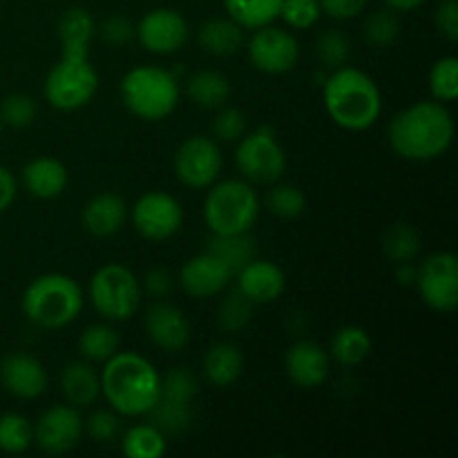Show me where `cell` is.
<instances>
[{"label": "cell", "mask_w": 458, "mask_h": 458, "mask_svg": "<svg viewBox=\"0 0 458 458\" xmlns=\"http://www.w3.org/2000/svg\"><path fill=\"white\" fill-rule=\"evenodd\" d=\"M146 334L155 347L165 353H179L191 343V322L179 307L170 302H155L146 311Z\"/></svg>", "instance_id": "obj_16"}, {"label": "cell", "mask_w": 458, "mask_h": 458, "mask_svg": "<svg viewBox=\"0 0 458 458\" xmlns=\"http://www.w3.org/2000/svg\"><path fill=\"white\" fill-rule=\"evenodd\" d=\"M316 54L322 65L329 70H338V67L347 65L349 56H352V40L344 31L327 30L318 36Z\"/></svg>", "instance_id": "obj_40"}, {"label": "cell", "mask_w": 458, "mask_h": 458, "mask_svg": "<svg viewBox=\"0 0 458 458\" xmlns=\"http://www.w3.org/2000/svg\"><path fill=\"white\" fill-rule=\"evenodd\" d=\"M322 9L318 0H282L280 16L293 30H309L318 22Z\"/></svg>", "instance_id": "obj_43"}, {"label": "cell", "mask_w": 458, "mask_h": 458, "mask_svg": "<svg viewBox=\"0 0 458 458\" xmlns=\"http://www.w3.org/2000/svg\"><path fill=\"white\" fill-rule=\"evenodd\" d=\"M186 92L195 106L204 110H219L231 98V81L215 70H199L188 79Z\"/></svg>", "instance_id": "obj_27"}, {"label": "cell", "mask_w": 458, "mask_h": 458, "mask_svg": "<svg viewBox=\"0 0 458 458\" xmlns=\"http://www.w3.org/2000/svg\"><path fill=\"white\" fill-rule=\"evenodd\" d=\"M143 289L152 295V298L161 300L170 293L173 289V276L165 268L155 267L143 276Z\"/></svg>", "instance_id": "obj_49"}, {"label": "cell", "mask_w": 458, "mask_h": 458, "mask_svg": "<svg viewBox=\"0 0 458 458\" xmlns=\"http://www.w3.org/2000/svg\"><path fill=\"white\" fill-rule=\"evenodd\" d=\"M0 383L12 396L34 401L47 389V371L43 362L30 353H7L0 360Z\"/></svg>", "instance_id": "obj_17"}, {"label": "cell", "mask_w": 458, "mask_h": 458, "mask_svg": "<svg viewBox=\"0 0 458 458\" xmlns=\"http://www.w3.org/2000/svg\"><path fill=\"white\" fill-rule=\"evenodd\" d=\"M165 450H168L165 434L150 420L134 425L123 437V454L128 458H161Z\"/></svg>", "instance_id": "obj_32"}, {"label": "cell", "mask_w": 458, "mask_h": 458, "mask_svg": "<svg viewBox=\"0 0 458 458\" xmlns=\"http://www.w3.org/2000/svg\"><path fill=\"white\" fill-rule=\"evenodd\" d=\"M36 114H38V107H36V101L30 94H9V97H4L3 106H0V121L9 128H27V125L34 123Z\"/></svg>", "instance_id": "obj_41"}, {"label": "cell", "mask_w": 458, "mask_h": 458, "mask_svg": "<svg viewBox=\"0 0 458 458\" xmlns=\"http://www.w3.org/2000/svg\"><path fill=\"white\" fill-rule=\"evenodd\" d=\"M383 3L387 4L389 9H394V12H414V9H419L425 0H383Z\"/></svg>", "instance_id": "obj_52"}, {"label": "cell", "mask_w": 458, "mask_h": 458, "mask_svg": "<svg viewBox=\"0 0 458 458\" xmlns=\"http://www.w3.org/2000/svg\"><path fill=\"white\" fill-rule=\"evenodd\" d=\"M398 34H401V22H398L396 12L389 7L371 12L362 25V36L371 47H389L398 38Z\"/></svg>", "instance_id": "obj_38"}, {"label": "cell", "mask_w": 458, "mask_h": 458, "mask_svg": "<svg viewBox=\"0 0 458 458\" xmlns=\"http://www.w3.org/2000/svg\"><path fill=\"white\" fill-rule=\"evenodd\" d=\"M322 101L331 121L352 132L371 128L383 110V98L376 81L362 70L347 65L327 76Z\"/></svg>", "instance_id": "obj_3"}, {"label": "cell", "mask_w": 458, "mask_h": 458, "mask_svg": "<svg viewBox=\"0 0 458 458\" xmlns=\"http://www.w3.org/2000/svg\"><path fill=\"white\" fill-rule=\"evenodd\" d=\"M387 137L403 159L432 161L445 155L454 141V119L445 103L419 101L394 114Z\"/></svg>", "instance_id": "obj_1"}, {"label": "cell", "mask_w": 458, "mask_h": 458, "mask_svg": "<svg viewBox=\"0 0 458 458\" xmlns=\"http://www.w3.org/2000/svg\"><path fill=\"white\" fill-rule=\"evenodd\" d=\"M286 376L302 389H316L329 378L331 356L322 344L313 340H298L284 356Z\"/></svg>", "instance_id": "obj_19"}, {"label": "cell", "mask_w": 458, "mask_h": 458, "mask_svg": "<svg viewBox=\"0 0 458 458\" xmlns=\"http://www.w3.org/2000/svg\"><path fill=\"white\" fill-rule=\"evenodd\" d=\"M121 335L114 327L103 325H89L88 329L81 334L79 338V352L88 362H107L116 352H119Z\"/></svg>", "instance_id": "obj_31"}, {"label": "cell", "mask_w": 458, "mask_h": 458, "mask_svg": "<svg viewBox=\"0 0 458 458\" xmlns=\"http://www.w3.org/2000/svg\"><path fill=\"white\" fill-rule=\"evenodd\" d=\"M16 192H18L16 177L12 174V170L0 165V213H4V210L13 204Z\"/></svg>", "instance_id": "obj_50"}, {"label": "cell", "mask_w": 458, "mask_h": 458, "mask_svg": "<svg viewBox=\"0 0 458 458\" xmlns=\"http://www.w3.org/2000/svg\"><path fill=\"white\" fill-rule=\"evenodd\" d=\"M320 9L335 21H349L365 12L369 0H318Z\"/></svg>", "instance_id": "obj_48"}, {"label": "cell", "mask_w": 458, "mask_h": 458, "mask_svg": "<svg viewBox=\"0 0 458 458\" xmlns=\"http://www.w3.org/2000/svg\"><path fill=\"white\" fill-rule=\"evenodd\" d=\"M235 165L242 177L250 183H271L280 182L286 170V152L277 141L276 132L268 125L244 134L237 143Z\"/></svg>", "instance_id": "obj_9"}, {"label": "cell", "mask_w": 458, "mask_h": 458, "mask_svg": "<svg viewBox=\"0 0 458 458\" xmlns=\"http://www.w3.org/2000/svg\"><path fill=\"white\" fill-rule=\"evenodd\" d=\"M0 130H3V121H0Z\"/></svg>", "instance_id": "obj_53"}, {"label": "cell", "mask_w": 458, "mask_h": 458, "mask_svg": "<svg viewBox=\"0 0 458 458\" xmlns=\"http://www.w3.org/2000/svg\"><path fill=\"white\" fill-rule=\"evenodd\" d=\"M197 40L210 56H233L244 45V27L237 25L233 18H210L199 27Z\"/></svg>", "instance_id": "obj_26"}, {"label": "cell", "mask_w": 458, "mask_h": 458, "mask_svg": "<svg viewBox=\"0 0 458 458\" xmlns=\"http://www.w3.org/2000/svg\"><path fill=\"white\" fill-rule=\"evenodd\" d=\"M89 300L110 322H125L141 304V282L121 264H106L89 280Z\"/></svg>", "instance_id": "obj_7"}, {"label": "cell", "mask_w": 458, "mask_h": 458, "mask_svg": "<svg viewBox=\"0 0 458 458\" xmlns=\"http://www.w3.org/2000/svg\"><path fill=\"white\" fill-rule=\"evenodd\" d=\"M58 387L72 407H88L101 396V376L89 362L76 360L63 367Z\"/></svg>", "instance_id": "obj_24"}, {"label": "cell", "mask_w": 458, "mask_h": 458, "mask_svg": "<svg viewBox=\"0 0 458 458\" xmlns=\"http://www.w3.org/2000/svg\"><path fill=\"white\" fill-rule=\"evenodd\" d=\"M98 76L89 56H61L45 79V98L56 110H79L97 94Z\"/></svg>", "instance_id": "obj_8"}, {"label": "cell", "mask_w": 458, "mask_h": 458, "mask_svg": "<svg viewBox=\"0 0 458 458\" xmlns=\"http://www.w3.org/2000/svg\"><path fill=\"white\" fill-rule=\"evenodd\" d=\"M249 58L255 70L264 74H286L300 58L298 38L289 30H280L271 22L255 30L249 40Z\"/></svg>", "instance_id": "obj_13"}, {"label": "cell", "mask_w": 458, "mask_h": 458, "mask_svg": "<svg viewBox=\"0 0 458 458\" xmlns=\"http://www.w3.org/2000/svg\"><path fill=\"white\" fill-rule=\"evenodd\" d=\"M383 253L396 264L414 262L420 253V237L416 228L403 222L392 224L383 233Z\"/></svg>", "instance_id": "obj_35"}, {"label": "cell", "mask_w": 458, "mask_h": 458, "mask_svg": "<svg viewBox=\"0 0 458 458\" xmlns=\"http://www.w3.org/2000/svg\"><path fill=\"white\" fill-rule=\"evenodd\" d=\"M253 307L255 304L242 293L240 289L228 291L222 298L217 309V325L224 334H240L253 320Z\"/></svg>", "instance_id": "obj_34"}, {"label": "cell", "mask_w": 458, "mask_h": 458, "mask_svg": "<svg viewBox=\"0 0 458 458\" xmlns=\"http://www.w3.org/2000/svg\"><path fill=\"white\" fill-rule=\"evenodd\" d=\"M429 92L434 101L450 103L458 97V58H438L429 70Z\"/></svg>", "instance_id": "obj_39"}, {"label": "cell", "mask_w": 458, "mask_h": 458, "mask_svg": "<svg viewBox=\"0 0 458 458\" xmlns=\"http://www.w3.org/2000/svg\"><path fill=\"white\" fill-rule=\"evenodd\" d=\"M67 179L70 174L65 164L54 157H38L22 168V186L38 199H54L61 195L67 186Z\"/></svg>", "instance_id": "obj_23"}, {"label": "cell", "mask_w": 458, "mask_h": 458, "mask_svg": "<svg viewBox=\"0 0 458 458\" xmlns=\"http://www.w3.org/2000/svg\"><path fill=\"white\" fill-rule=\"evenodd\" d=\"M206 250L215 258L222 259L224 267L237 276L242 268L255 259V244L249 233H235V235H213L206 244Z\"/></svg>", "instance_id": "obj_29"}, {"label": "cell", "mask_w": 458, "mask_h": 458, "mask_svg": "<svg viewBox=\"0 0 458 458\" xmlns=\"http://www.w3.org/2000/svg\"><path fill=\"white\" fill-rule=\"evenodd\" d=\"M101 394L119 416H148L161 396V376L148 358L116 352L103 362Z\"/></svg>", "instance_id": "obj_2"}, {"label": "cell", "mask_w": 458, "mask_h": 458, "mask_svg": "<svg viewBox=\"0 0 458 458\" xmlns=\"http://www.w3.org/2000/svg\"><path fill=\"white\" fill-rule=\"evenodd\" d=\"M396 280L403 286H414L416 282V264L414 262H401L396 267Z\"/></svg>", "instance_id": "obj_51"}, {"label": "cell", "mask_w": 458, "mask_h": 458, "mask_svg": "<svg viewBox=\"0 0 458 458\" xmlns=\"http://www.w3.org/2000/svg\"><path fill=\"white\" fill-rule=\"evenodd\" d=\"M137 38L148 52L174 54L188 40V22L177 9H150L137 25Z\"/></svg>", "instance_id": "obj_15"}, {"label": "cell", "mask_w": 458, "mask_h": 458, "mask_svg": "<svg viewBox=\"0 0 458 458\" xmlns=\"http://www.w3.org/2000/svg\"><path fill=\"white\" fill-rule=\"evenodd\" d=\"M197 392H199V385H197L195 374H191L183 367L170 369L161 378V398H170V401L179 403H195Z\"/></svg>", "instance_id": "obj_42"}, {"label": "cell", "mask_w": 458, "mask_h": 458, "mask_svg": "<svg viewBox=\"0 0 458 458\" xmlns=\"http://www.w3.org/2000/svg\"><path fill=\"white\" fill-rule=\"evenodd\" d=\"M224 157L217 143L204 134L188 137L174 155V173L188 188H210L222 173Z\"/></svg>", "instance_id": "obj_11"}, {"label": "cell", "mask_w": 458, "mask_h": 458, "mask_svg": "<svg viewBox=\"0 0 458 458\" xmlns=\"http://www.w3.org/2000/svg\"><path fill=\"white\" fill-rule=\"evenodd\" d=\"M231 271L224 267L222 259L204 250L183 264L179 271V284L191 298L204 300L224 293L226 286L231 284Z\"/></svg>", "instance_id": "obj_18"}, {"label": "cell", "mask_w": 458, "mask_h": 458, "mask_svg": "<svg viewBox=\"0 0 458 458\" xmlns=\"http://www.w3.org/2000/svg\"><path fill=\"white\" fill-rule=\"evenodd\" d=\"M132 224L139 235L146 240H168V237L177 235L182 228L183 208L168 192H146L132 206Z\"/></svg>", "instance_id": "obj_12"}, {"label": "cell", "mask_w": 458, "mask_h": 458, "mask_svg": "<svg viewBox=\"0 0 458 458\" xmlns=\"http://www.w3.org/2000/svg\"><path fill=\"white\" fill-rule=\"evenodd\" d=\"M34 443V425L16 411L0 416V450L4 454H22Z\"/></svg>", "instance_id": "obj_37"}, {"label": "cell", "mask_w": 458, "mask_h": 458, "mask_svg": "<svg viewBox=\"0 0 458 458\" xmlns=\"http://www.w3.org/2000/svg\"><path fill=\"white\" fill-rule=\"evenodd\" d=\"M85 429H88V434L97 443H110L114 441L116 434H119L121 420L119 416H116V411L98 410L85 420Z\"/></svg>", "instance_id": "obj_46"}, {"label": "cell", "mask_w": 458, "mask_h": 458, "mask_svg": "<svg viewBox=\"0 0 458 458\" xmlns=\"http://www.w3.org/2000/svg\"><path fill=\"white\" fill-rule=\"evenodd\" d=\"M264 206L271 215L282 219H295L307 210V197L293 183H271L267 197H264Z\"/></svg>", "instance_id": "obj_36"}, {"label": "cell", "mask_w": 458, "mask_h": 458, "mask_svg": "<svg viewBox=\"0 0 458 458\" xmlns=\"http://www.w3.org/2000/svg\"><path fill=\"white\" fill-rule=\"evenodd\" d=\"M437 30L445 36L450 43L458 40V0H443L434 12Z\"/></svg>", "instance_id": "obj_47"}, {"label": "cell", "mask_w": 458, "mask_h": 458, "mask_svg": "<svg viewBox=\"0 0 458 458\" xmlns=\"http://www.w3.org/2000/svg\"><path fill=\"white\" fill-rule=\"evenodd\" d=\"M94 34H97V22L88 9H65L56 22L61 56H89V43H92Z\"/></svg>", "instance_id": "obj_22"}, {"label": "cell", "mask_w": 458, "mask_h": 458, "mask_svg": "<svg viewBox=\"0 0 458 458\" xmlns=\"http://www.w3.org/2000/svg\"><path fill=\"white\" fill-rule=\"evenodd\" d=\"M83 434V419L72 405H54L34 425V443L43 454H67Z\"/></svg>", "instance_id": "obj_14"}, {"label": "cell", "mask_w": 458, "mask_h": 458, "mask_svg": "<svg viewBox=\"0 0 458 458\" xmlns=\"http://www.w3.org/2000/svg\"><path fill=\"white\" fill-rule=\"evenodd\" d=\"M420 300L438 313H452L458 304V259L454 253H434L416 264V282Z\"/></svg>", "instance_id": "obj_10"}, {"label": "cell", "mask_w": 458, "mask_h": 458, "mask_svg": "<svg viewBox=\"0 0 458 458\" xmlns=\"http://www.w3.org/2000/svg\"><path fill=\"white\" fill-rule=\"evenodd\" d=\"M121 98L137 119L161 121L177 107L179 83L164 67L139 65L121 81Z\"/></svg>", "instance_id": "obj_5"}, {"label": "cell", "mask_w": 458, "mask_h": 458, "mask_svg": "<svg viewBox=\"0 0 458 458\" xmlns=\"http://www.w3.org/2000/svg\"><path fill=\"white\" fill-rule=\"evenodd\" d=\"M244 369V356H242V349L235 343H215L208 352L204 353V360H201V371H204V378L208 380L213 387H231L237 378L242 376Z\"/></svg>", "instance_id": "obj_25"}, {"label": "cell", "mask_w": 458, "mask_h": 458, "mask_svg": "<svg viewBox=\"0 0 458 458\" xmlns=\"http://www.w3.org/2000/svg\"><path fill=\"white\" fill-rule=\"evenodd\" d=\"M246 125H249V121H246V114L240 110V107L222 106L217 110V114H215L213 132L219 141L233 143V141H240V139L244 137Z\"/></svg>", "instance_id": "obj_44"}, {"label": "cell", "mask_w": 458, "mask_h": 458, "mask_svg": "<svg viewBox=\"0 0 458 458\" xmlns=\"http://www.w3.org/2000/svg\"><path fill=\"white\" fill-rule=\"evenodd\" d=\"M22 313L31 325L56 331L72 325L83 309L79 282L63 273H47L31 282L22 293Z\"/></svg>", "instance_id": "obj_4"}, {"label": "cell", "mask_w": 458, "mask_h": 458, "mask_svg": "<svg viewBox=\"0 0 458 458\" xmlns=\"http://www.w3.org/2000/svg\"><path fill=\"white\" fill-rule=\"evenodd\" d=\"M237 289L246 295L253 304H271L284 293L286 276L276 262L258 259L246 264L237 273Z\"/></svg>", "instance_id": "obj_20"}, {"label": "cell", "mask_w": 458, "mask_h": 458, "mask_svg": "<svg viewBox=\"0 0 458 458\" xmlns=\"http://www.w3.org/2000/svg\"><path fill=\"white\" fill-rule=\"evenodd\" d=\"M128 217V206L114 192H98L85 204L81 222L85 231L94 237H110L123 228Z\"/></svg>", "instance_id": "obj_21"}, {"label": "cell", "mask_w": 458, "mask_h": 458, "mask_svg": "<svg viewBox=\"0 0 458 458\" xmlns=\"http://www.w3.org/2000/svg\"><path fill=\"white\" fill-rule=\"evenodd\" d=\"M371 353V338L362 327H340L329 343V356L343 367H356Z\"/></svg>", "instance_id": "obj_28"}, {"label": "cell", "mask_w": 458, "mask_h": 458, "mask_svg": "<svg viewBox=\"0 0 458 458\" xmlns=\"http://www.w3.org/2000/svg\"><path fill=\"white\" fill-rule=\"evenodd\" d=\"M134 36H137V27L132 25L128 16L114 13L101 22V38L110 47H125L128 43H132Z\"/></svg>", "instance_id": "obj_45"}, {"label": "cell", "mask_w": 458, "mask_h": 458, "mask_svg": "<svg viewBox=\"0 0 458 458\" xmlns=\"http://www.w3.org/2000/svg\"><path fill=\"white\" fill-rule=\"evenodd\" d=\"M259 215V197L242 179L213 183L204 201V222L213 235L249 233Z\"/></svg>", "instance_id": "obj_6"}, {"label": "cell", "mask_w": 458, "mask_h": 458, "mask_svg": "<svg viewBox=\"0 0 458 458\" xmlns=\"http://www.w3.org/2000/svg\"><path fill=\"white\" fill-rule=\"evenodd\" d=\"M282 0H224L228 18L244 30H259L280 16Z\"/></svg>", "instance_id": "obj_30"}, {"label": "cell", "mask_w": 458, "mask_h": 458, "mask_svg": "<svg viewBox=\"0 0 458 458\" xmlns=\"http://www.w3.org/2000/svg\"><path fill=\"white\" fill-rule=\"evenodd\" d=\"M195 403H179L170 401V398H161L157 401V405L150 410V423L155 425L157 429L168 437V434H182L186 432L192 425V419H195Z\"/></svg>", "instance_id": "obj_33"}]
</instances>
